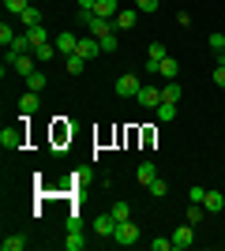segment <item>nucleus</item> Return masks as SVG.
<instances>
[{
	"mask_svg": "<svg viewBox=\"0 0 225 251\" xmlns=\"http://www.w3.org/2000/svg\"><path fill=\"white\" fill-rule=\"evenodd\" d=\"M113 240L120 244V248H131V244H139V225L135 221H117V232H113Z\"/></svg>",
	"mask_w": 225,
	"mask_h": 251,
	"instance_id": "obj_1",
	"label": "nucleus"
},
{
	"mask_svg": "<svg viewBox=\"0 0 225 251\" xmlns=\"http://www.w3.org/2000/svg\"><path fill=\"white\" fill-rule=\"evenodd\" d=\"M23 143H26V127H23V124L0 131V147H4V150H23Z\"/></svg>",
	"mask_w": 225,
	"mask_h": 251,
	"instance_id": "obj_2",
	"label": "nucleus"
},
{
	"mask_svg": "<svg viewBox=\"0 0 225 251\" xmlns=\"http://www.w3.org/2000/svg\"><path fill=\"white\" fill-rule=\"evenodd\" d=\"M113 90H117L120 98H135V94L143 90V83H139V75L124 72V75H117V83H113Z\"/></svg>",
	"mask_w": 225,
	"mask_h": 251,
	"instance_id": "obj_3",
	"label": "nucleus"
},
{
	"mask_svg": "<svg viewBox=\"0 0 225 251\" xmlns=\"http://www.w3.org/2000/svg\"><path fill=\"white\" fill-rule=\"evenodd\" d=\"M195 244V225L188 221V225H180V229L173 232V251H188Z\"/></svg>",
	"mask_w": 225,
	"mask_h": 251,
	"instance_id": "obj_4",
	"label": "nucleus"
},
{
	"mask_svg": "<svg viewBox=\"0 0 225 251\" xmlns=\"http://www.w3.org/2000/svg\"><path fill=\"white\" fill-rule=\"evenodd\" d=\"M135 101H139L143 109H158V105L165 101V90H158V86H143L139 94H135Z\"/></svg>",
	"mask_w": 225,
	"mask_h": 251,
	"instance_id": "obj_5",
	"label": "nucleus"
},
{
	"mask_svg": "<svg viewBox=\"0 0 225 251\" xmlns=\"http://www.w3.org/2000/svg\"><path fill=\"white\" fill-rule=\"evenodd\" d=\"M139 15H143L139 8H120V11H117V19H113V26H117V30H131V26L139 23Z\"/></svg>",
	"mask_w": 225,
	"mask_h": 251,
	"instance_id": "obj_6",
	"label": "nucleus"
},
{
	"mask_svg": "<svg viewBox=\"0 0 225 251\" xmlns=\"http://www.w3.org/2000/svg\"><path fill=\"white\" fill-rule=\"evenodd\" d=\"M94 232L113 240V232H117V218H113V214H98V218H94Z\"/></svg>",
	"mask_w": 225,
	"mask_h": 251,
	"instance_id": "obj_7",
	"label": "nucleus"
},
{
	"mask_svg": "<svg viewBox=\"0 0 225 251\" xmlns=\"http://www.w3.org/2000/svg\"><path fill=\"white\" fill-rule=\"evenodd\" d=\"M53 45H56L60 52H64V56H72V52L79 49V38H75L72 30H60V34H56V42H53Z\"/></svg>",
	"mask_w": 225,
	"mask_h": 251,
	"instance_id": "obj_8",
	"label": "nucleus"
},
{
	"mask_svg": "<svg viewBox=\"0 0 225 251\" xmlns=\"http://www.w3.org/2000/svg\"><path fill=\"white\" fill-rule=\"evenodd\" d=\"M75 52H79V56H86V60H94L98 52H101V42H98L94 34H90V38H79V49H75Z\"/></svg>",
	"mask_w": 225,
	"mask_h": 251,
	"instance_id": "obj_9",
	"label": "nucleus"
},
{
	"mask_svg": "<svg viewBox=\"0 0 225 251\" xmlns=\"http://www.w3.org/2000/svg\"><path fill=\"white\" fill-rule=\"evenodd\" d=\"M34 60H38L34 52H23V56H19V52H15V64H11V68H15V72H19L23 79H26V75H30V72H38V68H34Z\"/></svg>",
	"mask_w": 225,
	"mask_h": 251,
	"instance_id": "obj_10",
	"label": "nucleus"
},
{
	"mask_svg": "<svg viewBox=\"0 0 225 251\" xmlns=\"http://www.w3.org/2000/svg\"><path fill=\"white\" fill-rule=\"evenodd\" d=\"M135 180L147 188L150 180H158V165H154V161H139V169H135Z\"/></svg>",
	"mask_w": 225,
	"mask_h": 251,
	"instance_id": "obj_11",
	"label": "nucleus"
},
{
	"mask_svg": "<svg viewBox=\"0 0 225 251\" xmlns=\"http://www.w3.org/2000/svg\"><path fill=\"white\" fill-rule=\"evenodd\" d=\"M120 11V0H98L94 4V15H105V19H117Z\"/></svg>",
	"mask_w": 225,
	"mask_h": 251,
	"instance_id": "obj_12",
	"label": "nucleus"
},
{
	"mask_svg": "<svg viewBox=\"0 0 225 251\" xmlns=\"http://www.w3.org/2000/svg\"><path fill=\"white\" fill-rule=\"evenodd\" d=\"M19 113L23 116H34V113H38V94H34V90H26V94L19 98Z\"/></svg>",
	"mask_w": 225,
	"mask_h": 251,
	"instance_id": "obj_13",
	"label": "nucleus"
},
{
	"mask_svg": "<svg viewBox=\"0 0 225 251\" xmlns=\"http://www.w3.org/2000/svg\"><path fill=\"white\" fill-rule=\"evenodd\" d=\"M19 23H23V30H30V26H42V11H38V8L30 4V8H26V11L19 15Z\"/></svg>",
	"mask_w": 225,
	"mask_h": 251,
	"instance_id": "obj_14",
	"label": "nucleus"
},
{
	"mask_svg": "<svg viewBox=\"0 0 225 251\" xmlns=\"http://www.w3.org/2000/svg\"><path fill=\"white\" fill-rule=\"evenodd\" d=\"M64 68H68V75H83V68H86V56L72 52V56H64Z\"/></svg>",
	"mask_w": 225,
	"mask_h": 251,
	"instance_id": "obj_15",
	"label": "nucleus"
},
{
	"mask_svg": "<svg viewBox=\"0 0 225 251\" xmlns=\"http://www.w3.org/2000/svg\"><path fill=\"white\" fill-rule=\"evenodd\" d=\"M161 75H165V83H173V79H176V75H180V64L173 60V56H165V60H161V68H158Z\"/></svg>",
	"mask_w": 225,
	"mask_h": 251,
	"instance_id": "obj_16",
	"label": "nucleus"
},
{
	"mask_svg": "<svg viewBox=\"0 0 225 251\" xmlns=\"http://www.w3.org/2000/svg\"><path fill=\"white\" fill-rule=\"evenodd\" d=\"M165 56H169V49H165V45L161 42H150V49H147V60H154L161 68V60H165Z\"/></svg>",
	"mask_w": 225,
	"mask_h": 251,
	"instance_id": "obj_17",
	"label": "nucleus"
},
{
	"mask_svg": "<svg viewBox=\"0 0 225 251\" xmlns=\"http://www.w3.org/2000/svg\"><path fill=\"white\" fill-rule=\"evenodd\" d=\"M203 206H206V214H210V210H225V195H222V191H206Z\"/></svg>",
	"mask_w": 225,
	"mask_h": 251,
	"instance_id": "obj_18",
	"label": "nucleus"
},
{
	"mask_svg": "<svg viewBox=\"0 0 225 251\" xmlns=\"http://www.w3.org/2000/svg\"><path fill=\"white\" fill-rule=\"evenodd\" d=\"M26 90L42 94V90H45V72H30V75H26Z\"/></svg>",
	"mask_w": 225,
	"mask_h": 251,
	"instance_id": "obj_19",
	"label": "nucleus"
},
{
	"mask_svg": "<svg viewBox=\"0 0 225 251\" xmlns=\"http://www.w3.org/2000/svg\"><path fill=\"white\" fill-rule=\"evenodd\" d=\"M26 38H30V49H38V45L49 42V30H42V26H30V30H26Z\"/></svg>",
	"mask_w": 225,
	"mask_h": 251,
	"instance_id": "obj_20",
	"label": "nucleus"
},
{
	"mask_svg": "<svg viewBox=\"0 0 225 251\" xmlns=\"http://www.w3.org/2000/svg\"><path fill=\"white\" fill-rule=\"evenodd\" d=\"M64 248H68V251H83V248H86L83 232H64Z\"/></svg>",
	"mask_w": 225,
	"mask_h": 251,
	"instance_id": "obj_21",
	"label": "nucleus"
},
{
	"mask_svg": "<svg viewBox=\"0 0 225 251\" xmlns=\"http://www.w3.org/2000/svg\"><path fill=\"white\" fill-rule=\"evenodd\" d=\"M161 90H165V101H180V98H184V86L176 83V79H173V83H165Z\"/></svg>",
	"mask_w": 225,
	"mask_h": 251,
	"instance_id": "obj_22",
	"label": "nucleus"
},
{
	"mask_svg": "<svg viewBox=\"0 0 225 251\" xmlns=\"http://www.w3.org/2000/svg\"><path fill=\"white\" fill-rule=\"evenodd\" d=\"M26 248V236H8V240H0V251H23Z\"/></svg>",
	"mask_w": 225,
	"mask_h": 251,
	"instance_id": "obj_23",
	"label": "nucleus"
},
{
	"mask_svg": "<svg viewBox=\"0 0 225 251\" xmlns=\"http://www.w3.org/2000/svg\"><path fill=\"white\" fill-rule=\"evenodd\" d=\"M56 52H60V49H56L53 42H45V45H38V49H34V56H38V60H53Z\"/></svg>",
	"mask_w": 225,
	"mask_h": 251,
	"instance_id": "obj_24",
	"label": "nucleus"
},
{
	"mask_svg": "<svg viewBox=\"0 0 225 251\" xmlns=\"http://www.w3.org/2000/svg\"><path fill=\"white\" fill-rule=\"evenodd\" d=\"M158 120H176V101H161L158 105Z\"/></svg>",
	"mask_w": 225,
	"mask_h": 251,
	"instance_id": "obj_25",
	"label": "nucleus"
},
{
	"mask_svg": "<svg viewBox=\"0 0 225 251\" xmlns=\"http://www.w3.org/2000/svg\"><path fill=\"white\" fill-rule=\"evenodd\" d=\"M147 191L154 195V199H165V191H169V184H165V180H150V184H147Z\"/></svg>",
	"mask_w": 225,
	"mask_h": 251,
	"instance_id": "obj_26",
	"label": "nucleus"
},
{
	"mask_svg": "<svg viewBox=\"0 0 225 251\" xmlns=\"http://www.w3.org/2000/svg\"><path fill=\"white\" fill-rule=\"evenodd\" d=\"M109 214H113L117 221H128V218H131V206H128V202H113V210H109Z\"/></svg>",
	"mask_w": 225,
	"mask_h": 251,
	"instance_id": "obj_27",
	"label": "nucleus"
},
{
	"mask_svg": "<svg viewBox=\"0 0 225 251\" xmlns=\"http://www.w3.org/2000/svg\"><path fill=\"white\" fill-rule=\"evenodd\" d=\"M206 45H210L218 56H225V34H210V38H206Z\"/></svg>",
	"mask_w": 225,
	"mask_h": 251,
	"instance_id": "obj_28",
	"label": "nucleus"
},
{
	"mask_svg": "<svg viewBox=\"0 0 225 251\" xmlns=\"http://www.w3.org/2000/svg\"><path fill=\"white\" fill-rule=\"evenodd\" d=\"M4 8H8L11 15H23V11L30 8V0H4Z\"/></svg>",
	"mask_w": 225,
	"mask_h": 251,
	"instance_id": "obj_29",
	"label": "nucleus"
},
{
	"mask_svg": "<svg viewBox=\"0 0 225 251\" xmlns=\"http://www.w3.org/2000/svg\"><path fill=\"white\" fill-rule=\"evenodd\" d=\"M15 38H19V34H15L8 23H4V26H0V45H4V49H11V42H15Z\"/></svg>",
	"mask_w": 225,
	"mask_h": 251,
	"instance_id": "obj_30",
	"label": "nucleus"
},
{
	"mask_svg": "<svg viewBox=\"0 0 225 251\" xmlns=\"http://www.w3.org/2000/svg\"><path fill=\"white\" fill-rule=\"evenodd\" d=\"M150 251H173V236H158V240H150Z\"/></svg>",
	"mask_w": 225,
	"mask_h": 251,
	"instance_id": "obj_31",
	"label": "nucleus"
},
{
	"mask_svg": "<svg viewBox=\"0 0 225 251\" xmlns=\"http://www.w3.org/2000/svg\"><path fill=\"white\" fill-rule=\"evenodd\" d=\"M135 8H139L143 15H154V11H158V0H135Z\"/></svg>",
	"mask_w": 225,
	"mask_h": 251,
	"instance_id": "obj_32",
	"label": "nucleus"
},
{
	"mask_svg": "<svg viewBox=\"0 0 225 251\" xmlns=\"http://www.w3.org/2000/svg\"><path fill=\"white\" fill-rule=\"evenodd\" d=\"M120 42H117V34H109V38H101V52H117Z\"/></svg>",
	"mask_w": 225,
	"mask_h": 251,
	"instance_id": "obj_33",
	"label": "nucleus"
},
{
	"mask_svg": "<svg viewBox=\"0 0 225 251\" xmlns=\"http://www.w3.org/2000/svg\"><path fill=\"white\" fill-rule=\"evenodd\" d=\"M188 195H192V202H203V199H206V188H192Z\"/></svg>",
	"mask_w": 225,
	"mask_h": 251,
	"instance_id": "obj_34",
	"label": "nucleus"
},
{
	"mask_svg": "<svg viewBox=\"0 0 225 251\" xmlns=\"http://www.w3.org/2000/svg\"><path fill=\"white\" fill-rule=\"evenodd\" d=\"M214 83L225 86V64H218V68H214Z\"/></svg>",
	"mask_w": 225,
	"mask_h": 251,
	"instance_id": "obj_35",
	"label": "nucleus"
},
{
	"mask_svg": "<svg viewBox=\"0 0 225 251\" xmlns=\"http://www.w3.org/2000/svg\"><path fill=\"white\" fill-rule=\"evenodd\" d=\"M94 4L98 0H79V11H94Z\"/></svg>",
	"mask_w": 225,
	"mask_h": 251,
	"instance_id": "obj_36",
	"label": "nucleus"
}]
</instances>
